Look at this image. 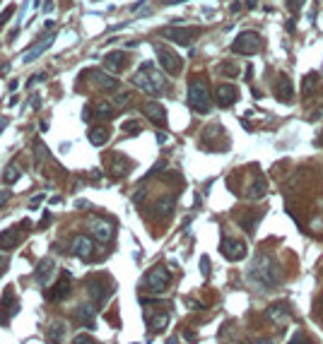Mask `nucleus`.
Instances as JSON below:
<instances>
[{
	"label": "nucleus",
	"instance_id": "1",
	"mask_svg": "<svg viewBox=\"0 0 323 344\" xmlns=\"http://www.w3.org/2000/svg\"><path fill=\"white\" fill-rule=\"evenodd\" d=\"M249 277H251L256 284L265 287V289H275L277 284L282 281V272H280V265L270 258L268 253H258L253 258L251 267H249Z\"/></svg>",
	"mask_w": 323,
	"mask_h": 344
},
{
	"label": "nucleus",
	"instance_id": "2",
	"mask_svg": "<svg viewBox=\"0 0 323 344\" xmlns=\"http://www.w3.org/2000/svg\"><path fill=\"white\" fill-rule=\"evenodd\" d=\"M133 85L138 87V89H142L145 94H152V96H157V94H162L166 89V82H164V77H162V72H159L152 63H142L140 68L135 70Z\"/></svg>",
	"mask_w": 323,
	"mask_h": 344
},
{
	"label": "nucleus",
	"instance_id": "3",
	"mask_svg": "<svg viewBox=\"0 0 323 344\" xmlns=\"http://www.w3.org/2000/svg\"><path fill=\"white\" fill-rule=\"evenodd\" d=\"M188 104H191V109L198 111V113H207L210 111L213 96H210V89H207L205 79H193L188 85Z\"/></svg>",
	"mask_w": 323,
	"mask_h": 344
},
{
	"label": "nucleus",
	"instance_id": "4",
	"mask_svg": "<svg viewBox=\"0 0 323 344\" xmlns=\"http://www.w3.org/2000/svg\"><path fill=\"white\" fill-rule=\"evenodd\" d=\"M260 46H263V39L258 31H241L232 44V51L239 55H253L260 51Z\"/></svg>",
	"mask_w": 323,
	"mask_h": 344
},
{
	"label": "nucleus",
	"instance_id": "5",
	"mask_svg": "<svg viewBox=\"0 0 323 344\" xmlns=\"http://www.w3.org/2000/svg\"><path fill=\"white\" fill-rule=\"evenodd\" d=\"M155 51H157V60H159V65H162V70L169 72V75H179V72H181V58L174 53L172 48L157 44Z\"/></svg>",
	"mask_w": 323,
	"mask_h": 344
},
{
	"label": "nucleus",
	"instance_id": "6",
	"mask_svg": "<svg viewBox=\"0 0 323 344\" xmlns=\"http://www.w3.org/2000/svg\"><path fill=\"white\" fill-rule=\"evenodd\" d=\"M162 34H164L166 39H172L174 44L191 46V44L196 41V36L200 34V29H198V27H166Z\"/></svg>",
	"mask_w": 323,
	"mask_h": 344
},
{
	"label": "nucleus",
	"instance_id": "7",
	"mask_svg": "<svg viewBox=\"0 0 323 344\" xmlns=\"http://www.w3.org/2000/svg\"><path fill=\"white\" fill-rule=\"evenodd\" d=\"M169 270L164 267H152L150 272L145 274V281H147V287H150L152 294H164L166 287H169Z\"/></svg>",
	"mask_w": 323,
	"mask_h": 344
},
{
	"label": "nucleus",
	"instance_id": "8",
	"mask_svg": "<svg viewBox=\"0 0 323 344\" xmlns=\"http://www.w3.org/2000/svg\"><path fill=\"white\" fill-rule=\"evenodd\" d=\"M70 248H72V253H75L80 260H92V258H94V253H97L94 236H85V234L75 236Z\"/></svg>",
	"mask_w": 323,
	"mask_h": 344
},
{
	"label": "nucleus",
	"instance_id": "9",
	"mask_svg": "<svg viewBox=\"0 0 323 344\" xmlns=\"http://www.w3.org/2000/svg\"><path fill=\"white\" fill-rule=\"evenodd\" d=\"M87 294H89V298H92V303H94L97 308H102V306L106 303V298H109L111 289H106L104 279H99V277H89V279H87Z\"/></svg>",
	"mask_w": 323,
	"mask_h": 344
},
{
	"label": "nucleus",
	"instance_id": "10",
	"mask_svg": "<svg viewBox=\"0 0 323 344\" xmlns=\"http://www.w3.org/2000/svg\"><path fill=\"white\" fill-rule=\"evenodd\" d=\"M220 250H222V255H224L227 260L237 262V260L246 258V250H249V248H246L244 241H237V238H222Z\"/></svg>",
	"mask_w": 323,
	"mask_h": 344
},
{
	"label": "nucleus",
	"instance_id": "11",
	"mask_svg": "<svg viewBox=\"0 0 323 344\" xmlns=\"http://www.w3.org/2000/svg\"><path fill=\"white\" fill-rule=\"evenodd\" d=\"M89 231H92V236L99 243H109L113 238V224H111L109 219H102V217L89 219Z\"/></svg>",
	"mask_w": 323,
	"mask_h": 344
},
{
	"label": "nucleus",
	"instance_id": "12",
	"mask_svg": "<svg viewBox=\"0 0 323 344\" xmlns=\"http://www.w3.org/2000/svg\"><path fill=\"white\" fill-rule=\"evenodd\" d=\"M0 308H3V311H0V325H5V322H10V318L17 313V308H20L12 287H8V291L3 294V306H0Z\"/></svg>",
	"mask_w": 323,
	"mask_h": 344
},
{
	"label": "nucleus",
	"instance_id": "13",
	"mask_svg": "<svg viewBox=\"0 0 323 344\" xmlns=\"http://www.w3.org/2000/svg\"><path fill=\"white\" fill-rule=\"evenodd\" d=\"M237 99H239V89L234 85H229V82L220 85L217 92H215V102H217V106H222V109H229Z\"/></svg>",
	"mask_w": 323,
	"mask_h": 344
},
{
	"label": "nucleus",
	"instance_id": "14",
	"mask_svg": "<svg viewBox=\"0 0 323 344\" xmlns=\"http://www.w3.org/2000/svg\"><path fill=\"white\" fill-rule=\"evenodd\" d=\"M68 296H70V277L58 279L53 287L46 291V298H48V301H53V303H58V301H65Z\"/></svg>",
	"mask_w": 323,
	"mask_h": 344
},
{
	"label": "nucleus",
	"instance_id": "15",
	"mask_svg": "<svg viewBox=\"0 0 323 344\" xmlns=\"http://www.w3.org/2000/svg\"><path fill=\"white\" fill-rule=\"evenodd\" d=\"M53 39H55L53 34H48V36H44L41 41H36V44H34L32 48H27V51L22 53V63H34L41 53H46V48L51 46V44H53Z\"/></svg>",
	"mask_w": 323,
	"mask_h": 344
},
{
	"label": "nucleus",
	"instance_id": "16",
	"mask_svg": "<svg viewBox=\"0 0 323 344\" xmlns=\"http://www.w3.org/2000/svg\"><path fill=\"white\" fill-rule=\"evenodd\" d=\"M142 111H145V116L150 118L155 125H159V128H164V125H166V109L162 106V104L147 102L145 106H142Z\"/></svg>",
	"mask_w": 323,
	"mask_h": 344
},
{
	"label": "nucleus",
	"instance_id": "17",
	"mask_svg": "<svg viewBox=\"0 0 323 344\" xmlns=\"http://www.w3.org/2000/svg\"><path fill=\"white\" fill-rule=\"evenodd\" d=\"M87 75H89V79H92V82H94L99 89H106V92H113V89H119V79L111 77V75H106L104 70H89Z\"/></svg>",
	"mask_w": 323,
	"mask_h": 344
},
{
	"label": "nucleus",
	"instance_id": "18",
	"mask_svg": "<svg viewBox=\"0 0 323 344\" xmlns=\"http://www.w3.org/2000/svg\"><path fill=\"white\" fill-rule=\"evenodd\" d=\"M68 335V325L63 320H53L46 328V344H63Z\"/></svg>",
	"mask_w": 323,
	"mask_h": 344
},
{
	"label": "nucleus",
	"instance_id": "19",
	"mask_svg": "<svg viewBox=\"0 0 323 344\" xmlns=\"http://www.w3.org/2000/svg\"><path fill=\"white\" fill-rule=\"evenodd\" d=\"M268 318L275 322V325L284 328V325L292 320V313H290V308H287L284 303H273V306L268 308Z\"/></svg>",
	"mask_w": 323,
	"mask_h": 344
},
{
	"label": "nucleus",
	"instance_id": "20",
	"mask_svg": "<svg viewBox=\"0 0 323 344\" xmlns=\"http://www.w3.org/2000/svg\"><path fill=\"white\" fill-rule=\"evenodd\" d=\"M20 229H22V224L8 229V231H3V234H0V248L10 250V248H15V246H20V241H22V231H20Z\"/></svg>",
	"mask_w": 323,
	"mask_h": 344
},
{
	"label": "nucleus",
	"instance_id": "21",
	"mask_svg": "<svg viewBox=\"0 0 323 344\" xmlns=\"http://www.w3.org/2000/svg\"><path fill=\"white\" fill-rule=\"evenodd\" d=\"M123 68H126V53H123V51H113V53L104 55V70L121 72Z\"/></svg>",
	"mask_w": 323,
	"mask_h": 344
},
{
	"label": "nucleus",
	"instance_id": "22",
	"mask_svg": "<svg viewBox=\"0 0 323 344\" xmlns=\"http://www.w3.org/2000/svg\"><path fill=\"white\" fill-rule=\"evenodd\" d=\"M53 272H55L53 260H41L39 265H36V272H34V277H36V281H39L41 287H46L48 281H51V277H53Z\"/></svg>",
	"mask_w": 323,
	"mask_h": 344
},
{
	"label": "nucleus",
	"instance_id": "23",
	"mask_svg": "<svg viewBox=\"0 0 323 344\" xmlns=\"http://www.w3.org/2000/svg\"><path fill=\"white\" fill-rule=\"evenodd\" d=\"M145 320H147V328H150L152 332H162V330L169 325V313H166V311L147 313V315H145Z\"/></svg>",
	"mask_w": 323,
	"mask_h": 344
},
{
	"label": "nucleus",
	"instance_id": "24",
	"mask_svg": "<svg viewBox=\"0 0 323 344\" xmlns=\"http://www.w3.org/2000/svg\"><path fill=\"white\" fill-rule=\"evenodd\" d=\"M130 169H133V161L126 159L123 154H119V152H113V156H111V173L113 176H126Z\"/></svg>",
	"mask_w": 323,
	"mask_h": 344
},
{
	"label": "nucleus",
	"instance_id": "25",
	"mask_svg": "<svg viewBox=\"0 0 323 344\" xmlns=\"http://www.w3.org/2000/svg\"><path fill=\"white\" fill-rule=\"evenodd\" d=\"M275 94L280 102H292V96H294V89H292V82L287 75H282V77L277 79V87H275Z\"/></svg>",
	"mask_w": 323,
	"mask_h": 344
},
{
	"label": "nucleus",
	"instance_id": "26",
	"mask_svg": "<svg viewBox=\"0 0 323 344\" xmlns=\"http://www.w3.org/2000/svg\"><path fill=\"white\" fill-rule=\"evenodd\" d=\"M75 320H78L80 325L92 328V325H94V308H92V306H78V308H75Z\"/></svg>",
	"mask_w": 323,
	"mask_h": 344
},
{
	"label": "nucleus",
	"instance_id": "27",
	"mask_svg": "<svg viewBox=\"0 0 323 344\" xmlns=\"http://www.w3.org/2000/svg\"><path fill=\"white\" fill-rule=\"evenodd\" d=\"M265 190H268V183H265V178H263V176H258V178H256L251 186H249V190H246V197H249V200H260V197L265 195Z\"/></svg>",
	"mask_w": 323,
	"mask_h": 344
},
{
	"label": "nucleus",
	"instance_id": "28",
	"mask_svg": "<svg viewBox=\"0 0 323 344\" xmlns=\"http://www.w3.org/2000/svg\"><path fill=\"white\" fill-rule=\"evenodd\" d=\"M174 205H176V197L164 195L157 205H155V214H157V217H169V214L174 212Z\"/></svg>",
	"mask_w": 323,
	"mask_h": 344
},
{
	"label": "nucleus",
	"instance_id": "29",
	"mask_svg": "<svg viewBox=\"0 0 323 344\" xmlns=\"http://www.w3.org/2000/svg\"><path fill=\"white\" fill-rule=\"evenodd\" d=\"M89 142L94 145V147H104L106 142H109V128H92L89 130Z\"/></svg>",
	"mask_w": 323,
	"mask_h": 344
},
{
	"label": "nucleus",
	"instance_id": "30",
	"mask_svg": "<svg viewBox=\"0 0 323 344\" xmlns=\"http://www.w3.org/2000/svg\"><path fill=\"white\" fill-rule=\"evenodd\" d=\"M20 176H22V169H20V164H10L8 169H5V176H3V178H5V183H8V186H12V183H17V180H20Z\"/></svg>",
	"mask_w": 323,
	"mask_h": 344
},
{
	"label": "nucleus",
	"instance_id": "31",
	"mask_svg": "<svg viewBox=\"0 0 323 344\" xmlns=\"http://www.w3.org/2000/svg\"><path fill=\"white\" fill-rule=\"evenodd\" d=\"M318 75L316 72H309L307 77H304V82H301V94H311L316 89V85H318Z\"/></svg>",
	"mask_w": 323,
	"mask_h": 344
},
{
	"label": "nucleus",
	"instance_id": "32",
	"mask_svg": "<svg viewBox=\"0 0 323 344\" xmlns=\"http://www.w3.org/2000/svg\"><path fill=\"white\" fill-rule=\"evenodd\" d=\"M94 113H97V116H102V118H113V109H111L109 102H99V104H97Z\"/></svg>",
	"mask_w": 323,
	"mask_h": 344
},
{
	"label": "nucleus",
	"instance_id": "33",
	"mask_svg": "<svg viewBox=\"0 0 323 344\" xmlns=\"http://www.w3.org/2000/svg\"><path fill=\"white\" fill-rule=\"evenodd\" d=\"M121 130H123L126 135H138L142 130V123L140 120H126V123L121 125Z\"/></svg>",
	"mask_w": 323,
	"mask_h": 344
},
{
	"label": "nucleus",
	"instance_id": "34",
	"mask_svg": "<svg viewBox=\"0 0 323 344\" xmlns=\"http://www.w3.org/2000/svg\"><path fill=\"white\" fill-rule=\"evenodd\" d=\"M113 104H116V106H126V104H130V94H126V92L116 94V99H113Z\"/></svg>",
	"mask_w": 323,
	"mask_h": 344
},
{
	"label": "nucleus",
	"instance_id": "35",
	"mask_svg": "<svg viewBox=\"0 0 323 344\" xmlns=\"http://www.w3.org/2000/svg\"><path fill=\"white\" fill-rule=\"evenodd\" d=\"M72 344H97V342H94V337H89V335H78L72 339Z\"/></svg>",
	"mask_w": 323,
	"mask_h": 344
},
{
	"label": "nucleus",
	"instance_id": "36",
	"mask_svg": "<svg viewBox=\"0 0 323 344\" xmlns=\"http://www.w3.org/2000/svg\"><path fill=\"white\" fill-rule=\"evenodd\" d=\"M200 270H203L205 277L210 274V260H207V255H203V258H200Z\"/></svg>",
	"mask_w": 323,
	"mask_h": 344
},
{
	"label": "nucleus",
	"instance_id": "37",
	"mask_svg": "<svg viewBox=\"0 0 323 344\" xmlns=\"http://www.w3.org/2000/svg\"><path fill=\"white\" fill-rule=\"evenodd\" d=\"M12 12H15V5H10L8 10H5V12H3V15H0V24H5L10 19V17H12Z\"/></svg>",
	"mask_w": 323,
	"mask_h": 344
},
{
	"label": "nucleus",
	"instance_id": "38",
	"mask_svg": "<svg viewBox=\"0 0 323 344\" xmlns=\"http://www.w3.org/2000/svg\"><path fill=\"white\" fill-rule=\"evenodd\" d=\"M220 72H224V75H237V68H234V65H229V63H227V65H220Z\"/></svg>",
	"mask_w": 323,
	"mask_h": 344
},
{
	"label": "nucleus",
	"instance_id": "39",
	"mask_svg": "<svg viewBox=\"0 0 323 344\" xmlns=\"http://www.w3.org/2000/svg\"><path fill=\"white\" fill-rule=\"evenodd\" d=\"M44 197H46V193H41V195H34L32 200H29V207H32V210H34L36 205H41V200H44Z\"/></svg>",
	"mask_w": 323,
	"mask_h": 344
},
{
	"label": "nucleus",
	"instance_id": "40",
	"mask_svg": "<svg viewBox=\"0 0 323 344\" xmlns=\"http://www.w3.org/2000/svg\"><path fill=\"white\" fill-rule=\"evenodd\" d=\"M8 265H10V260L5 258V255H0V277L5 274V270H8Z\"/></svg>",
	"mask_w": 323,
	"mask_h": 344
},
{
	"label": "nucleus",
	"instance_id": "41",
	"mask_svg": "<svg viewBox=\"0 0 323 344\" xmlns=\"http://www.w3.org/2000/svg\"><path fill=\"white\" fill-rule=\"evenodd\" d=\"M82 120H85V123H89V120H92V109H89V106H85V109H82Z\"/></svg>",
	"mask_w": 323,
	"mask_h": 344
},
{
	"label": "nucleus",
	"instance_id": "42",
	"mask_svg": "<svg viewBox=\"0 0 323 344\" xmlns=\"http://www.w3.org/2000/svg\"><path fill=\"white\" fill-rule=\"evenodd\" d=\"M292 344H309V342H307V337H304V335H301V332H299V335H294V339H292Z\"/></svg>",
	"mask_w": 323,
	"mask_h": 344
},
{
	"label": "nucleus",
	"instance_id": "43",
	"mask_svg": "<svg viewBox=\"0 0 323 344\" xmlns=\"http://www.w3.org/2000/svg\"><path fill=\"white\" fill-rule=\"evenodd\" d=\"M186 303L191 306V311H200V308H203V306L198 303V301H193V298H186Z\"/></svg>",
	"mask_w": 323,
	"mask_h": 344
},
{
	"label": "nucleus",
	"instance_id": "44",
	"mask_svg": "<svg viewBox=\"0 0 323 344\" xmlns=\"http://www.w3.org/2000/svg\"><path fill=\"white\" fill-rule=\"evenodd\" d=\"M5 205H8V193H5V190H0V210H3Z\"/></svg>",
	"mask_w": 323,
	"mask_h": 344
},
{
	"label": "nucleus",
	"instance_id": "45",
	"mask_svg": "<svg viewBox=\"0 0 323 344\" xmlns=\"http://www.w3.org/2000/svg\"><path fill=\"white\" fill-rule=\"evenodd\" d=\"M316 320H323V298L318 301V311H316Z\"/></svg>",
	"mask_w": 323,
	"mask_h": 344
},
{
	"label": "nucleus",
	"instance_id": "46",
	"mask_svg": "<svg viewBox=\"0 0 323 344\" xmlns=\"http://www.w3.org/2000/svg\"><path fill=\"white\" fill-rule=\"evenodd\" d=\"M48 221H51V212H44V217H41V224H39V227H46Z\"/></svg>",
	"mask_w": 323,
	"mask_h": 344
},
{
	"label": "nucleus",
	"instance_id": "47",
	"mask_svg": "<svg viewBox=\"0 0 323 344\" xmlns=\"http://www.w3.org/2000/svg\"><path fill=\"white\" fill-rule=\"evenodd\" d=\"M253 344H277V342H275V339H256Z\"/></svg>",
	"mask_w": 323,
	"mask_h": 344
},
{
	"label": "nucleus",
	"instance_id": "48",
	"mask_svg": "<svg viewBox=\"0 0 323 344\" xmlns=\"http://www.w3.org/2000/svg\"><path fill=\"white\" fill-rule=\"evenodd\" d=\"M287 5H290V10H297V8H299V3H297V0H290Z\"/></svg>",
	"mask_w": 323,
	"mask_h": 344
},
{
	"label": "nucleus",
	"instance_id": "49",
	"mask_svg": "<svg viewBox=\"0 0 323 344\" xmlns=\"http://www.w3.org/2000/svg\"><path fill=\"white\" fill-rule=\"evenodd\" d=\"M166 344H179V342H176V337H169V339H166Z\"/></svg>",
	"mask_w": 323,
	"mask_h": 344
},
{
	"label": "nucleus",
	"instance_id": "50",
	"mask_svg": "<svg viewBox=\"0 0 323 344\" xmlns=\"http://www.w3.org/2000/svg\"><path fill=\"white\" fill-rule=\"evenodd\" d=\"M246 5H249V8H256V0H246Z\"/></svg>",
	"mask_w": 323,
	"mask_h": 344
},
{
	"label": "nucleus",
	"instance_id": "51",
	"mask_svg": "<svg viewBox=\"0 0 323 344\" xmlns=\"http://www.w3.org/2000/svg\"><path fill=\"white\" fill-rule=\"evenodd\" d=\"M321 145H323V137H321Z\"/></svg>",
	"mask_w": 323,
	"mask_h": 344
}]
</instances>
